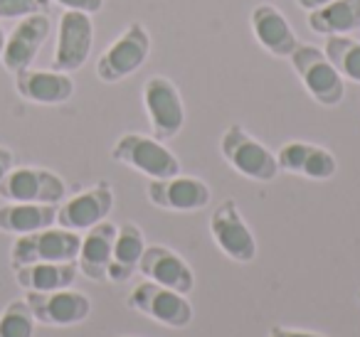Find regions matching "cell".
I'll list each match as a JSON object with an SVG mask.
<instances>
[{"label":"cell","mask_w":360,"mask_h":337,"mask_svg":"<svg viewBox=\"0 0 360 337\" xmlns=\"http://www.w3.org/2000/svg\"><path fill=\"white\" fill-rule=\"evenodd\" d=\"M220 153L232 170L255 180V183H271L279 175L276 153H271L264 143H259L255 136L247 133L240 124H232L225 128L220 138Z\"/></svg>","instance_id":"6da1fadb"},{"label":"cell","mask_w":360,"mask_h":337,"mask_svg":"<svg viewBox=\"0 0 360 337\" xmlns=\"http://www.w3.org/2000/svg\"><path fill=\"white\" fill-rule=\"evenodd\" d=\"M291 65L299 74L301 84L311 94V99L321 106H338L345 96V79L333 62L326 57L321 47L314 45H299L291 52Z\"/></svg>","instance_id":"7a4b0ae2"},{"label":"cell","mask_w":360,"mask_h":337,"mask_svg":"<svg viewBox=\"0 0 360 337\" xmlns=\"http://www.w3.org/2000/svg\"><path fill=\"white\" fill-rule=\"evenodd\" d=\"M111 158L126 168L148 175L150 180L180 175V160L173 155V150L165 148L163 140L153 138V136L124 133L111 148Z\"/></svg>","instance_id":"3957f363"},{"label":"cell","mask_w":360,"mask_h":337,"mask_svg":"<svg viewBox=\"0 0 360 337\" xmlns=\"http://www.w3.org/2000/svg\"><path fill=\"white\" fill-rule=\"evenodd\" d=\"M126 305L150 320L160 322L165 327H188L193 322V305L186 293H178L173 288L158 286L153 281H143L129 293Z\"/></svg>","instance_id":"277c9868"},{"label":"cell","mask_w":360,"mask_h":337,"mask_svg":"<svg viewBox=\"0 0 360 337\" xmlns=\"http://www.w3.org/2000/svg\"><path fill=\"white\" fill-rule=\"evenodd\" d=\"M150 55V35L141 22H131L96 62V77L104 84H116L146 65Z\"/></svg>","instance_id":"5b68a950"},{"label":"cell","mask_w":360,"mask_h":337,"mask_svg":"<svg viewBox=\"0 0 360 337\" xmlns=\"http://www.w3.org/2000/svg\"><path fill=\"white\" fill-rule=\"evenodd\" d=\"M82 246L79 232L70 229H40V232L22 234L15 239L11 249V266H25V263H40V261H77Z\"/></svg>","instance_id":"8992f818"},{"label":"cell","mask_w":360,"mask_h":337,"mask_svg":"<svg viewBox=\"0 0 360 337\" xmlns=\"http://www.w3.org/2000/svg\"><path fill=\"white\" fill-rule=\"evenodd\" d=\"M143 109L148 114L153 138L170 140L186 126V104L178 86L168 77H150L143 84Z\"/></svg>","instance_id":"52a82bcc"},{"label":"cell","mask_w":360,"mask_h":337,"mask_svg":"<svg viewBox=\"0 0 360 337\" xmlns=\"http://www.w3.org/2000/svg\"><path fill=\"white\" fill-rule=\"evenodd\" d=\"M210 234L217 249L232 261L252 263L257 258V239L232 197L217 204L210 214Z\"/></svg>","instance_id":"ba28073f"},{"label":"cell","mask_w":360,"mask_h":337,"mask_svg":"<svg viewBox=\"0 0 360 337\" xmlns=\"http://www.w3.org/2000/svg\"><path fill=\"white\" fill-rule=\"evenodd\" d=\"M65 194V180L45 168H13L0 183V197L6 202L60 204Z\"/></svg>","instance_id":"9c48e42d"},{"label":"cell","mask_w":360,"mask_h":337,"mask_svg":"<svg viewBox=\"0 0 360 337\" xmlns=\"http://www.w3.org/2000/svg\"><path fill=\"white\" fill-rule=\"evenodd\" d=\"M94 45V22L91 15L77 11H65L57 27V45L55 57H52V70L57 72H72L82 70L91 55Z\"/></svg>","instance_id":"30bf717a"},{"label":"cell","mask_w":360,"mask_h":337,"mask_svg":"<svg viewBox=\"0 0 360 337\" xmlns=\"http://www.w3.org/2000/svg\"><path fill=\"white\" fill-rule=\"evenodd\" d=\"M27 305H30L35 322L50 327H72L84 322L91 315V300L79 291L62 288L50 293L27 291Z\"/></svg>","instance_id":"8fae6325"},{"label":"cell","mask_w":360,"mask_h":337,"mask_svg":"<svg viewBox=\"0 0 360 337\" xmlns=\"http://www.w3.org/2000/svg\"><path fill=\"white\" fill-rule=\"evenodd\" d=\"M146 197L153 207L168 212H198L210 204V187L205 180L191 175H173V178L150 180L146 185Z\"/></svg>","instance_id":"7c38bea8"},{"label":"cell","mask_w":360,"mask_h":337,"mask_svg":"<svg viewBox=\"0 0 360 337\" xmlns=\"http://www.w3.org/2000/svg\"><path fill=\"white\" fill-rule=\"evenodd\" d=\"M50 32H52V20L47 13L18 20L15 30L6 37V47H3V55H0L3 67L11 74H18V72L32 67L37 52L42 50Z\"/></svg>","instance_id":"4fadbf2b"},{"label":"cell","mask_w":360,"mask_h":337,"mask_svg":"<svg viewBox=\"0 0 360 337\" xmlns=\"http://www.w3.org/2000/svg\"><path fill=\"white\" fill-rule=\"evenodd\" d=\"M114 209V192L109 183H99L57 207V224L70 232H86L109 217Z\"/></svg>","instance_id":"5bb4252c"},{"label":"cell","mask_w":360,"mask_h":337,"mask_svg":"<svg viewBox=\"0 0 360 337\" xmlns=\"http://www.w3.org/2000/svg\"><path fill=\"white\" fill-rule=\"evenodd\" d=\"M139 271L146 276V281L173 288V291L186 293V296L195 288V273H193L191 263L180 253H175L173 249L160 246V244L146 246L139 263Z\"/></svg>","instance_id":"9a60e30c"},{"label":"cell","mask_w":360,"mask_h":337,"mask_svg":"<svg viewBox=\"0 0 360 337\" xmlns=\"http://www.w3.org/2000/svg\"><path fill=\"white\" fill-rule=\"evenodd\" d=\"M279 170L291 175H301L309 180H330L338 170V160L328 148L304 140H291L276 150Z\"/></svg>","instance_id":"2e32d148"},{"label":"cell","mask_w":360,"mask_h":337,"mask_svg":"<svg viewBox=\"0 0 360 337\" xmlns=\"http://www.w3.org/2000/svg\"><path fill=\"white\" fill-rule=\"evenodd\" d=\"M15 89L30 104L57 106L75 96V79L57 70H27L15 74Z\"/></svg>","instance_id":"e0dca14e"},{"label":"cell","mask_w":360,"mask_h":337,"mask_svg":"<svg viewBox=\"0 0 360 337\" xmlns=\"http://www.w3.org/2000/svg\"><path fill=\"white\" fill-rule=\"evenodd\" d=\"M252 32H255L257 42L264 47L269 55L274 57H291V52L299 47L296 32L291 27V22L284 18V13L279 8L262 3L252 11L250 15Z\"/></svg>","instance_id":"ac0fdd59"},{"label":"cell","mask_w":360,"mask_h":337,"mask_svg":"<svg viewBox=\"0 0 360 337\" xmlns=\"http://www.w3.org/2000/svg\"><path fill=\"white\" fill-rule=\"evenodd\" d=\"M116 224L99 222L96 227L86 229L82 237L79 256H77V268L84 273L89 281H106V268L111 263L114 253V239H116Z\"/></svg>","instance_id":"d6986e66"},{"label":"cell","mask_w":360,"mask_h":337,"mask_svg":"<svg viewBox=\"0 0 360 337\" xmlns=\"http://www.w3.org/2000/svg\"><path fill=\"white\" fill-rule=\"evenodd\" d=\"M146 251V239L143 232L136 222H126L116 229L114 239V253H111V263L106 268V278L111 283H124L139 271L141 256Z\"/></svg>","instance_id":"ffe728a7"},{"label":"cell","mask_w":360,"mask_h":337,"mask_svg":"<svg viewBox=\"0 0 360 337\" xmlns=\"http://www.w3.org/2000/svg\"><path fill=\"white\" fill-rule=\"evenodd\" d=\"M77 261H40V263H25L15 268V281L25 291L32 293H50L70 288L77 278Z\"/></svg>","instance_id":"44dd1931"},{"label":"cell","mask_w":360,"mask_h":337,"mask_svg":"<svg viewBox=\"0 0 360 337\" xmlns=\"http://www.w3.org/2000/svg\"><path fill=\"white\" fill-rule=\"evenodd\" d=\"M57 222V204H35V202H8L0 207V232L32 234L47 229Z\"/></svg>","instance_id":"7402d4cb"},{"label":"cell","mask_w":360,"mask_h":337,"mask_svg":"<svg viewBox=\"0 0 360 337\" xmlns=\"http://www.w3.org/2000/svg\"><path fill=\"white\" fill-rule=\"evenodd\" d=\"M309 27L326 37L360 30V0H333L319 11H311Z\"/></svg>","instance_id":"603a6c76"},{"label":"cell","mask_w":360,"mask_h":337,"mask_svg":"<svg viewBox=\"0 0 360 337\" xmlns=\"http://www.w3.org/2000/svg\"><path fill=\"white\" fill-rule=\"evenodd\" d=\"M326 57L333 62L335 70L343 74V79H350L360 84V42L348 35H328L323 47Z\"/></svg>","instance_id":"cb8c5ba5"},{"label":"cell","mask_w":360,"mask_h":337,"mask_svg":"<svg viewBox=\"0 0 360 337\" xmlns=\"http://www.w3.org/2000/svg\"><path fill=\"white\" fill-rule=\"evenodd\" d=\"M35 335V315L27 300H11L0 312V337H32Z\"/></svg>","instance_id":"d4e9b609"},{"label":"cell","mask_w":360,"mask_h":337,"mask_svg":"<svg viewBox=\"0 0 360 337\" xmlns=\"http://www.w3.org/2000/svg\"><path fill=\"white\" fill-rule=\"evenodd\" d=\"M52 0H0V18L3 20H22V18L50 13Z\"/></svg>","instance_id":"484cf974"},{"label":"cell","mask_w":360,"mask_h":337,"mask_svg":"<svg viewBox=\"0 0 360 337\" xmlns=\"http://www.w3.org/2000/svg\"><path fill=\"white\" fill-rule=\"evenodd\" d=\"M65 11H77V13H86V15H94L104 8V0H57Z\"/></svg>","instance_id":"4316f807"},{"label":"cell","mask_w":360,"mask_h":337,"mask_svg":"<svg viewBox=\"0 0 360 337\" xmlns=\"http://www.w3.org/2000/svg\"><path fill=\"white\" fill-rule=\"evenodd\" d=\"M266 337H326V335L309 332V330H294V327H284V325H271Z\"/></svg>","instance_id":"83f0119b"},{"label":"cell","mask_w":360,"mask_h":337,"mask_svg":"<svg viewBox=\"0 0 360 337\" xmlns=\"http://www.w3.org/2000/svg\"><path fill=\"white\" fill-rule=\"evenodd\" d=\"M13 165H15V155H13V150L6 148V145H0V183L6 180V175L13 170Z\"/></svg>","instance_id":"f1b7e54d"},{"label":"cell","mask_w":360,"mask_h":337,"mask_svg":"<svg viewBox=\"0 0 360 337\" xmlns=\"http://www.w3.org/2000/svg\"><path fill=\"white\" fill-rule=\"evenodd\" d=\"M328 3H333V0H296V6H299L301 11H306V13L319 11V8L328 6Z\"/></svg>","instance_id":"f546056e"},{"label":"cell","mask_w":360,"mask_h":337,"mask_svg":"<svg viewBox=\"0 0 360 337\" xmlns=\"http://www.w3.org/2000/svg\"><path fill=\"white\" fill-rule=\"evenodd\" d=\"M6 30H3V25H0V55H3V47H6Z\"/></svg>","instance_id":"4dcf8cb0"},{"label":"cell","mask_w":360,"mask_h":337,"mask_svg":"<svg viewBox=\"0 0 360 337\" xmlns=\"http://www.w3.org/2000/svg\"><path fill=\"white\" fill-rule=\"evenodd\" d=\"M358 300H360V291H358Z\"/></svg>","instance_id":"1f68e13d"}]
</instances>
